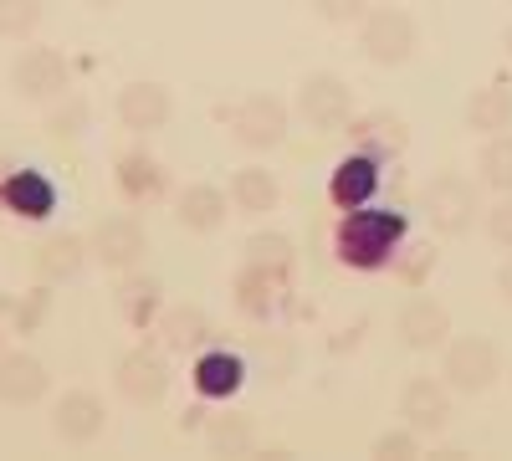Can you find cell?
I'll return each mask as SVG.
<instances>
[{
	"label": "cell",
	"mask_w": 512,
	"mask_h": 461,
	"mask_svg": "<svg viewBox=\"0 0 512 461\" xmlns=\"http://www.w3.org/2000/svg\"><path fill=\"white\" fill-rule=\"evenodd\" d=\"M405 216L400 211H374V205H359V211H344L333 231V251L344 267H359V272H379L395 262V251L405 246Z\"/></svg>",
	"instance_id": "1"
},
{
	"label": "cell",
	"mask_w": 512,
	"mask_h": 461,
	"mask_svg": "<svg viewBox=\"0 0 512 461\" xmlns=\"http://www.w3.org/2000/svg\"><path fill=\"white\" fill-rule=\"evenodd\" d=\"M297 118L318 134H344L354 123V88L338 72H308L297 82Z\"/></svg>",
	"instance_id": "2"
},
{
	"label": "cell",
	"mask_w": 512,
	"mask_h": 461,
	"mask_svg": "<svg viewBox=\"0 0 512 461\" xmlns=\"http://www.w3.org/2000/svg\"><path fill=\"white\" fill-rule=\"evenodd\" d=\"M359 47L374 67H400L415 57L420 31H415L410 11H400V6H369L359 21Z\"/></svg>",
	"instance_id": "3"
},
{
	"label": "cell",
	"mask_w": 512,
	"mask_h": 461,
	"mask_svg": "<svg viewBox=\"0 0 512 461\" xmlns=\"http://www.w3.org/2000/svg\"><path fill=\"white\" fill-rule=\"evenodd\" d=\"M482 211H487L482 190L466 175H456V170L436 175L431 190H425V221H431V231H441V236H466Z\"/></svg>",
	"instance_id": "4"
},
{
	"label": "cell",
	"mask_w": 512,
	"mask_h": 461,
	"mask_svg": "<svg viewBox=\"0 0 512 461\" xmlns=\"http://www.w3.org/2000/svg\"><path fill=\"white\" fill-rule=\"evenodd\" d=\"M502 374V359H497V344L492 339H477V333H466V339H446V354H441V380L461 395H482L497 385Z\"/></svg>",
	"instance_id": "5"
},
{
	"label": "cell",
	"mask_w": 512,
	"mask_h": 461,
	"mask_svg": "<svg viewBox=\"0 0 512 461\" xmlns=\"http://www.w3.org/2000/svg\"><path fill=\"white\" fill-rule=\"evenodd\" d=\"M11 88L26 103H57L72 93V62L57 47H26L11 62Z\"/></svg>",
	"instance_id": "6"
},
{
	"label": "cell",
	"mask_w": 512,
	"mask_h": 461,
	"mask_svg": "<svg viewBox=\"0 0 512 461\" xmlns=\"http://www.w3.org/2000/svg\"><path fill=\"white\" fill-rule=\"evenodd\" d=\"M226 123H231V139H236L241 149L267 154V149H277V144L287 139V103L272 98V93H251V98H241V103L231 108Z\"/></svg>",
	"instance_id": "7"
},
{
	"label": "cell",
	"mask_w": 512,
	"mask_h": 461,
	"mask_svg": "<svg viewBox=\"0 0 512 461\" xmlns=\"http://www.w3.org/2000/svg\"><path fill=\"white\" fill-rule=\"evenodd\" d=\"M103 431H108V405H103V395H93V390H67V395L52 405V436H57L62 446H93Z\"/></svg>",
	"instance_id": "8"
},
{
	"label": "cell",
	"mask_w": 512,
	"mask_h": 461,
	"mask_svg": "<svg viewBox=\"0 0 512 461\" xmlns=\"http://www.w3.org/2000/svg\"><path fill=\"white\" fill-rule=\"evenodd\" d=\"M93 246V257L108 267V272H134L144 262V251H149V231L134 221V216H103L88 236Z\"/></svg>",
	"instance_id": "9"
},
{
	"label": "cell",
	"mask_w": 512,
	"mask_h": 461,
	"mask_svg": "<svg viewBox=\"0 0 512 461\" xmlns=\"http://www.w3.org/2000/svg\"><path fill=\"white\" fill-rule=\"evenodd\" d=\"M113 385L128 405H159L169 395V364L154 349H128L113 369Z\"/></svg>",
	"instance_id": "10"
},
{
	"label": "cell",
	"mask_w": 512,
	"mask_h": 461,
	"mask_svg": "<svg viewBox=\"0 0 512 461\" xmlns=\"http://www.w3.org/2000/svg\"><path fill=\"white\" fill-rule=\"evenodd\" d=\"M113 113L128 134H159L175 118V98H169L164 82H128V88H118Z\"/></svg>",
	"instance_id": "11"
},
{
	"label": "cell",
	"mask_w": 512,
	"mask_h": 461,
	"mask_svg": "<svg viewBox=\"0 0 512 461\" xmlns=\"http://www.w3.org/2000/svg\"><path fill=\"white\" fill-rule=\"evenodd\" d=\"M400 421L420 436H436L451 421V385L431 380V374H415V380L400 390Z\"/></svg>",
	"instance_id": "12"
},
{
	"label": "cell",
	"mask_w": 512,
	"mask_h": 461,
	"mask_svg": "<svg viewBox=\"0 0 512 461\" xmlns=\"http://www.w3.org/2000/svg\"><path fill=\"white\" fill-rule=\"evenodd\" d=\"M379 180H384V164L374 154H344L333 164V180H328V200L338 205V211H359V205H369L379 195Z\"/></svg>",
	"instance_id": "13"
},
{
	"label": "cell",
	"mask_w": 512,
	"mask_h": 461,
	"mask_svg": "<svg viewBox=\"0 0 512 461\" xmlns=\"http://www.w3.org/2000/svg\"><path fill=\"white\" fill-rule=\"evenodd\" d=\"M395 333H400V344L405 349H420V354H431V349H446L451 339V313L446 303L436 298H410L395 318Z\"/></svg>",
	"instance_id": "14"
},
{
	"label": "cell",
	"mask_w": 512,
	"mask_h": 461,
	"mask_svg": "<svg viewBox=\"0 0 512 461\" xmlns=\"http://www.w3.org/2000/svg\"><path fill=\"white\" fill-rule=\"evenodd\" d=\"M0 211L11 216H26V221H47L57 211V185L41 175V170H16L6 175V185H0Z\"/></svg>",
	"instance_id": "15"
},
{
	"label": "cell",
	"mask_w": 512,
	"mask_h": 461,
	"mask_svg": "<svg viewBox=\"0 0 512 461\" xmlns=\"http://www.w3.org/2000/svg\"><path fill=\"white\" fill-rule=\"evenodd\" d=\"M349 139H354V149H359V154H374V159L384 164V159L405 154L410 129H405V118H400V113L374 108V113H364V118H354V123H349Z\"/></svg>",
	"instance_id": "16"
},
{
	"label": "cell",
	"mask_w": 512,
	"mask_h": 461,
	"mask_svg": "<svg viewBox=\"0 0 512 461\" xmlns=\"http://www.w3.org/2000/svg\"><path fill=\"white\" fill-rule=\"evenodd\" d=\"M190 380H195V395L200 400H231L246 385V359L241 354H226V349H200Z\"/></svg>",
	"instance_id": "17"
},
{
	"label": "cell",
	"mask_w": 512,
	"mask_h": 461,
	"mask_svg": "<svg viewBox=\"0 0 512 461\" xmlns=\"http://www.w3.org/2000/svg\"><path fill=\"white\" fill-rule=\"evenodd\" d=\"M113 308L128 328H149L164 308V287L159 277H144V272H118V287H113Z\"/></svg>",
	"instance_id": "18"
},
{
	"label": "cell",
	"mask_w": 512,
	"mask_h": 461,
	"mask_svg": "<svg viewBox=\"0 0 512 461\" xmlns=\"http://www.w3.org/2000/svg\"><path fill=\"white\" fill-rule=\"evenodd\" d=\"M159 339H164V349L169 354H200V349H210V318H205V308H195V303H180V308H159Z\"/></svg>",
	"instance_id": "19"
},
{
	"label": "cell",
	"mask_w": 512,
	"mask_h": 461,
	"mask_svg": "<svg viewBox=\"0 0 512 461\" xmlns=\"http://www.w3.org/2000/svg\"><path fill=\"white\" fill-rule=\"evenodd\" d=\"M231 211L236 216H267L277 211V200H282V185L277 175L267 170V164H241V170L231 175Z\"/></svg>",
	"instance_id": "20"
},
{
	"label": "cell",
	"mask_w": 512,
	"mask_h": 461,
	"mask_svg": "<svg viewBox=\"0 0 512 461\" xmlns=\"http://www.w3.org/2000/svg\"><path fill=\"white\" fill-rule=\"evenodd\" d=\"M47 385H52V374H47V364H41L36 354H6L0 359V400L6 405H36L41 395H47Z\"/></svg>",
	"instance_id": "21"
},
{
	"label": "cell",
	"mask_w": 512,
	"mask_h": 461,
	"mask_svg": "<svg viewBox=\"0 0 512 461\" xmlns=\"http://www.w3.org/2000/svg\"><path fill=\"white\" fill-rule=\"evenodd\" d=\"M226 205H231V195L221 185H185L175 200V221L195 236H210L226 226Z\"/></svg>",
	"instance_id": "22"
},
{
	"label": "cell",
	"mask_w": 512,
	"mask_h": 461,
	"mask_svg": "<svg viewBox=\"0 0 512 461\" xmlns=\"http://www.w3.org/2000/svg\"><path fill=\"white\" fill-rule=\"evenodd\" d=\"M113 180H118L128 205H149V200L164 195V164L154 154H144V149H128V154H118Z\"/></svg>",
	"instance_id": "23"
},
{
	"label": "cell",
	"mask_w": 512,
	"mask_h": 461,
	"mask_svg": "<svg viewBox=\"0 0 512 461\" xmlns=\"http://www.w3.org/2000/svg\"><path fill=\"white\" fill-rule=\"evenodd\" d=\"M466 129L492 139V134H507L512 129V88L507 82H482V88L466 98Z\"/></svg>",
	"instance_id": "24"
},
{
	"label": "cell",
	"mask_w": 512,
	"mask_h": 461,
	"mask_svg": "<svg viewBox=\"0 0 512 461\" xmlns=\"http://www.w3.org/2000/svg\"><path fill=\"white\" fill-rule=\"evenodd\" d=\"M282 292H287V272H272V267H256L246 262V272L236 277V308L246 318H267L282 308Z\"/></svg>",
	"instance_id": "25"
},
{
	"label": "cell",
	"mask_w": 512,
	"mask_h": 461,
	"mask_svg": "<svg viewBox=\"0 0 512 461\" xmlns=\"http://www.w3.org/2000/svg\"><path fill=\"white\" fill-rule=\"evenodd\" d=\"M93 257V246L82 241V236H72V231H62V236H47L36 246V277L41 282H67V277H77L82 272V262Z\"/></svg>",
	"instance_id": "26"
},
{
	"label": "cell",
	"mask_w": 512,
	"mask_h": 461,
	"mask_svg": "<svg viewBox=\"0 0 512 461\" xmlns=\"http://www.w3.org/2000/svg\"><path fill=\"white\" fill-rule=\"evenodd\" d=\"M251 441H256V431H251L246 415H216V421L205 426V446H210V456H246Z\"/></svg>",
	"instance_id": "27"
},
{
	"label": "cell",
	"mask_w": 512,
	"mask_h": 461,
	"mask_svg": "<svg viewBox=\"0 0 512 461\" xmlns=\"http://www.w3.org/2000/svg\"><path fill=\"white\" fill-rule=\"evenodd\" d=\"M477 170H482V185H492L497 195H512V129L487 139V149L477 154Z\"/></svg>",
	"instance_id": "28"
},
{
	"label": "cell",
	"mask_w": 512,
	"mask_h": 461,
	"mask_svg": "<svg viewBox=\"0 0 512 461\" xmlns=\"http://www.w3.org/2000/svg\"><path fill=\"white\" fill-rule=\"evenodd\" d=\"M41 16H47V0H0V36L26 41V36H36Z\"/></svg>",
	"instance_id": "29"
},
{
	"label": "cell",
	"mask_w": 512,
	"mask_h": 461,
	"mask_svg": "<svg viewBox=\"0 0 512 461\" xmlns=\"http://www.w3.org/2000/svg\"><path fill=\"white\" fill-rule=\"evenodd\" d=\"M246 262L256 267H272V272H292V241L287 236H251L246 241Z\"/></svg>",
	"instance_id": "30"
},
{
	"label": "cell",
	"mask_w": 512,
	"mask_h": 461,
	"mask_svg": "<svg viewBox=\"0 0 512 461\" xmlns=\"http://www.w3.org/2000/svg\"><path fill=\"white\" fill-rule=\"evenodd\" d=\"M82 129H88V103H82V98H57V108L47 113V134L52 139H77Z\"/></svg>",
	"instance_id": "31"
},
{
	"label": "cell",
	"mask_w": 512,
	"mask_h": 461,
	"mask_svg": "<svg viewBox=\"0 0 512 461\" xmlns=\"http://www.w3.org/2000/svg\"><path fill=\"white\" fill-rule=\"evenodd\" d=\"M374 456L379 461H415L420 456V431H384L379 441H374Z\"/></svg>",
	"instance_id": "32"
},
{
	"label": "cell",
	"mask_w": 512,
	"mask_h": 461,
	"mask_svg": "<svg viewBox=\"0 0 512 461\" xmlns=\"http://www.w3.org/2000/svg\"><path fill=\"white\" fill-rule=\"evenodd\" d=\"M390 267H395L405 282H420L425 272H436V251H431V246H400Z\"/></svg>",
	"instance_id": "33"
},
{
	"label": "cell",
	"mask_w": 512,
	"mask_h": 461,
	"mask_svg": "<svg viewBox=\"0 0 512 461\" xmlns=\"http://www.w3.org/2000/svg\"><path fill=\"white\" fill-rule=\"evenodd\" d=\"M369 6L374 0H313L318 21H328V26H354V21H364Z\"/></svg>",
	"instance_id": "34"
},
{
	"label": "cell",
	"mask_w": 512,
	"mask_h": 461,
	"mask_svg": "<svg viewBox=\"0 0 512 461\" xmlns=\"http://www.w3.org/2000/svg\"><path fill=\"white\" fill-rule=\"evenodd\" d=\"M482 221H487V236H492L502 251H512V195H497L487 211H482Z\"/></svg>",
	"instance_id": "35"
},
{
	"label": "cell",
	"mask_w": 512,
	"mask_h": 461,
	"mask_svg": "<svg viewBox=\"0 0 512 461\" xmlns=\"http://www.w3.org/2000/svg\"><path fill=\"white\" fill-rule=\"evenodd\" d=\"M256 359H262L267 369V380H287V369H292V349L277 339V333H267L262 344H256Z\"/></svg>",
	"instance_id": "36"
},
{
	"label": "cell",
	"mask_w": 512,
	"mask_h": 461,
	"mask_svg": "<svg viewBox=\"0 0 512 461\" xmlns=\"http://www.w3.org/2000/svg\"><path fill=\"white\" fill-rule=\"evenodd\" d=\"M497 292H502V303H512V257L497 267Z\"/></svg>",
	"instance_id": "37"
},
{
	"label": "cell",
	"mask_w": 512,
	"mask_h": 461,
	"mask_svg": "<svg viewBox=\"0 0 512 461\" xmlns=\"http://www.w3.org/2000/svg\"><path fill=\"white\" fill-rule=\"evenodd\" d=\"M93 11H113V6H123V0H88Z\"/></svg>",
	"instance_id": "38"
},
{
	"label": "cell",
	"mask_w": 512,
	"mask_h": 461,
	"mask_svg": "<svg viewBox=\"0 0 512 461\" xmlns=\"http://www.w3.org/2000/svg\"><path fill=\"white\" fill-rule=\"evenodd\" d=\"M11 170H16V164H11L6 154H0V185H6V175H11Z\"/></svg>",
	"instance_id": "39"
},
{
	"label": "cell",
	"mask_w": 512,
	"mask_h": 461,
	"mask_svg": "<svg viewBox=\"0 0 512 461\" xmlns=\"http://www.w3.org/2000/svg\"><path fill=\"white\" fill-rule=\"evenodd\" d=\"M502 52H507V57H512V26H507V31H502Z\"/></svg>",
	"instance_id": "40"
}]
</instances>
